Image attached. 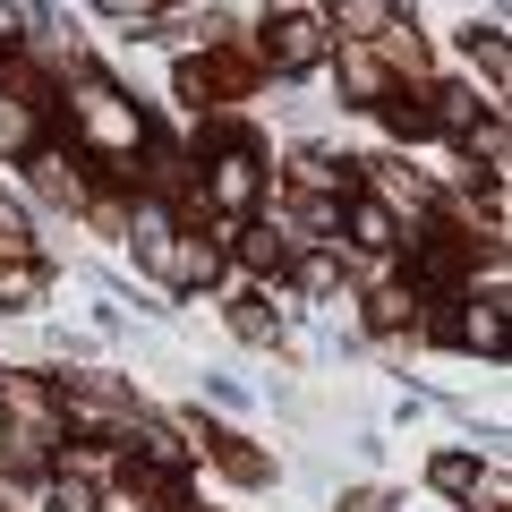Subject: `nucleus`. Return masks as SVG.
Here are the masks:
<instances>
[{"label":"nucleus","instance_id":"f257e3e1","mask_svg":"<svg viewBox=\"0 0 512 512\" xmlns=\"http://www.w3.org/2000/svg\"><path fill=\"white\" fill-rule=\"evenodd\" d=\"M77 120H86V137H94L103 154H137V146H146V120H137L111 86H86V94H77Z\"/></svg>","mask_w":512,"mask_h":512},{"label":"nucleus","instance_id":"f03ea898","mask_svg":"<svg viewBox=\"0 0 512 512\" xmlns=\"http://www.w3.org/2000/svg\"><path fill=\"white\" fill-rule=\"evenodd\" d=\"M325 52H333V35H325L316 18H282L274 35H265V60H274L282 77H308L316 60H325Z\"/></svg>","mask_w":512,"mask_h":512},{"label":"nucleus","instance_id":"7ed1b4c3","mask_svg":"<svg viewBox=\"0 0 512 512\" xmlns=\"http://www.w3.org/2000/svg\"><path fill=\"white\" fill-rule=\"evenodd\" d=\"M205 205H222V214H248L256 205V154L248 146H222L214 171H205Z\"/></svg>","mask_w":512,"mask_h":512},{"label":"nucleus","instance_id":"20e7f679","mask_svg":"<svg viewBox=\"0 0 512 512\" xmlns=\"http://www.w3.org/2000/svg\"><path fill=\"white\" fill-rule=\"evenodd\" d=\"M333 18H342V43H359V52L402 43V9L393 0H333Z\"/></svg>","mask_w":512,"mask_h":512},{"label":"nucleus","instance_id":"39448f33","mask_svg":"<svg viewBox=\"0 0 512 512\" xmlns=\"http://www.w3.org/2000/svg\"><path fill=\"white\" fill-rule=\"evenodd\" d=\"M35 146H43V111L0 94V154H35Z\"/></svg>","mask_w":512,"mask_h":512},{"label":"nucleus","instance_id":"423d86ee","mask_svg":"<svg viewBox=\"0 0 512 512\" xmlns=\"http://www.w3.org/2000/svg\"><path fill=\"white\" fill-rule=\"evenodd\" d=\"M495 308H504V299H487V308L470 299V308L453 316V342L461 350H504V316H495Z\"/></svg>","mask_w":512,"mask_h":512},{"label":"nucleus","instance_id":"0eeeda50","mask_svg":"<svg viewBox=\"0 0 512 512\" xmlns=\"http://www.w3.org/2000/svg\"><path fill=\"white\" fill-rule=\"evenodd\" d=\"M461 146H470V163H487V180H504V171H512V146H504V111H487V128H461Z\"/></svg>","mask_w":512,"mask_h":512},{"label":"nucleus","instance_id":"6e6552de","mask_svg":"<svg viewBox=\"0 0 512 512\" xmlns=\"http://www.w3.org/2000/svg\"><path fill=\"white\" fill-rule=\"evenodd\" d=\"M350 231H359V248H402V222H393V205H376V197L350 205Z\"/></svg>","mask_w":512,"mask_h":512},{"label":"nucleus","instance_id":"1a4fd4ad","mask_svg":"<svg viewBox=\"0 0 512 512\" xmlns=\"http://www.w3.org/2000/svg\"><path fill=\"white\" fill-rule=\"evenodd\" d=\"M342 77H350V94H367V103H384V94H393L384 60H376V52H359V43H342Z\"/></svg>","mask_w":512,"mask_h":512},{"label":"nucleus","instance_id":"9d476101","mask_svg":"<svg viewBox=\"0 0 512 512\" xmlns=\"http://www.w3.org/2000/svg\"><path fill=\"white\" fill-rule=\"evenodd\" d=\"M43 495H52V512H94V487H86V478H69V470L43 478Z\"/></svg>","mask_w":512,"mask_h":512},{"label":"nucleus","instance_id":"9b49d317","mask_svg":"<svg viewBox=\"0 0 512 512\" xmlns=\"http://www.w3.org/2000/svg\"><path fill=\"white\" fill-rule=\"evenodd\" d=\"M35 291H43L35 265H0V299H9V308H35Z\"/></svg>","mask_w":512,"mask_h":512},{"label":"nucleus","instance_id":"f8f14e48","mask_svg":"<svg viewBox=\"0 0 512 512\" xmlns=\"http://www.w3.org/2000/svg\"><path fill=\"white\" fill-rule=\"evenodd\" d=\"M239 256H248L256 274H282V265H291V248H282V231H256V239H248Z\"/></svg>","mask_w":512,"mask_h":512},{"label":"nucleus","instance_id":"ddd939ff","mask_svg":"<svg viewBox=\"0 0 512 512\" xmlns=\"http://www.w3.org/2000/svg\"><path fill=\"white\" fill-rule=\"evenodd\" d=\"M239 333H248V342H265V333H274V316L256 308V299H239Z\"/></svg>","mask_w":512,"mask_h":512},{"label":"nucleus","instance_id":"4468645a","mask_svg":"<svg viewBox=\"0 0 512 512\" xmlns=\"http://www.w3.org/2000/svg\"><path fill=\"white\" fill-rule=\"evenodd\" d=\"M94 512H154V495L137 487V495H94Z\"/></svg>","mask_w":512,"mask_h":512},{"label":"nucleus","instance_id":"2eb2a0df","mask_svg":"<svg viewBox=\"0 0 512 512\" xmlns=\"http://www.w3.org/2000/svg\"><path fill=\"white\" fill-rule=\"evenodd\" d=\"M103 18H154V0H103Z\"/></svg>","mask_w":512,"mask_h":512}]
</instances>
